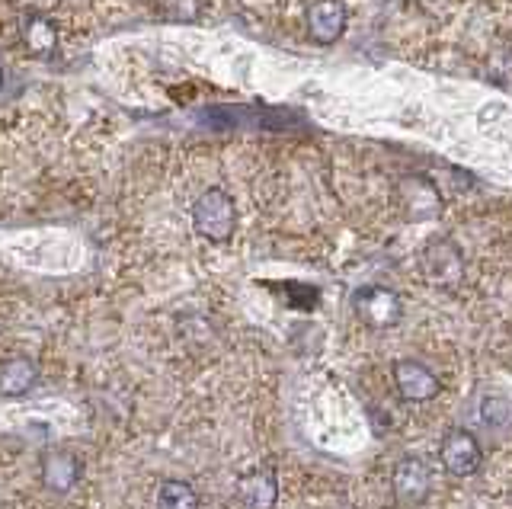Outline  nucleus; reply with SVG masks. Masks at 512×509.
<instances>
[{
  "mask_svg": "<svg viewBox=\"0 0 512 509\" xmlns=\"http://www.w3.org/2000/svg\"><path fill=\"white\" fill-rule=\"evenodd\" d=\"M352 311L356 317L372 330H391L400 324L404 317V301L397 292L384 289V285H362V289L352 295Z\"/></svg>",
  "mask_w": 512,
  "mask_h": 509,
  "instance_id": "obj_2",
  "label": "nucleus"
},
{
  "mask_svg": "<svg viewBox=\"0 0 512 509\" xmlns=\"http://www.w3.org/2000/svg\"><path fill=\"white\" fill-rule=\"evenodd\" d=\"M394 388L410 404H426L442 391L436 372L426 369V365L416 359H400L394 365Z\"/></svg>",
  "mask_w": 512,
  "mask_h": 509,
  "instance_id": "obj_4",
  "label": "nucleus"
},
{
  "mask_svg": "<svg viewBox=\"0 0 512 509\" xmlns=\"http://www.w3.org/2000/svg\"><path fill=\"white\" fill-rule=\"evenodd\" d=\"M480 417L490 426H506L512 423V404L503 401V397H487L484 407H480Z\"/></svg>",
  "mask_w": 512,
  "mask_h": 509,
  "instance_id": "obj_13",
  "label": "nucleus"
},
{
  "mask_svg": "<svg viewBox=\"0 0 512 509\" xmlns=\"http://www.w3.org/2000/svg\"><path fill=\"white\" fill-rule=\"evenodd\" d=\"M80 458L74 452H64V449H55V452H45L42 455V484L52 490V493H68L77 487L80 481Z\"/></svg>",
  "mask_w": 512,
  "mask_h": 509,
  "instance_id": "obj_8",
  "label": "nucleus"
},
{
  "mask_svg": "<svg viewBox=\"0 0 512 509\" xmlns=\"http://www.w3.org/2000/svg\"><path fill=\"white\" fill-rule=\"evenodd\" d=\"M23 39L29 42V49L36 55H45L58 45V29L52 26V20H45V17H26L23 20Z\"/></svg>",
  "mask_w": 512,
  "mask_h": 509,
  "instance_id": "obj_11",
  "label": "nucleus"
},
{
  "mask_svg": "<svg viewBox=\"0 0 512 509\" xmlns=\"http://www.w3.org/2000/svg\"><path fill=\"white\" fill-rule=\"evenodd\" d=\"M192 228H196L205 241L212 244H224L234 237V228H237V205L234 199L224 193V189L212 186L205 189V193L192 202Z\"/></svg>",
  "mask_w": 512,
  "mask_h": 509,
  "instance_id": "obj_1",
  "label": "nucleus"
},
{
  "mask_svg": "<svg viewBox=\"0 0 512 509\" xmlns=\"http://www.w3.org/2000/svg\"><path fill=\"white\" fill-rule=\"evenodd\" d=\"M480 458H484V452H480V442L468 433V429H455V433H448L442 439V445H439L442 468L448 474H455V477L477 474Z\"/></svg>",
  "mask_w": 512,
  "mask_h": 509,
  "instance_id": "obj_5",
  "label": "nucleus"
},
{
  "mask_svg": "<svg viewBox=\"0 0 512 509\" xmlns=\"http://www.w3.org/2000/svg\"><path fill=\"white\" fill-rule=\"evenodd\" d=\"M157 509H199V493L186 481H164L157 490Z\"/></svg>",
  "mask_w": 512,
  "mask_h": 509,
  "instance_id": "obj_12",
  "label": "nucleus"
},
{
  "mask_svg": "<svg viewBox=\"0 0 512 509\" xmlns=\"http://www.w3.org/2000/svg\"><path fill=\"white\" fill-rule=\"evenodd\" d=\"M429 487H432V468L423 458L407 455L394 468V497L404 506H420L429 497Z\"/></svg>",
  "mask_w": 512,
  "mask_h": 509,
  "instance_id": "obj_6",
  "label": "nucleus"
},
{
  "mask_svg": "<svg viewBox=\"0 0 512 509\" xmlns=\"http://www.w3.org/2000/svg\"><path fill=\"white\" fill-rule=\"evenodd\" d=\"M39 378L36 362L26 356H13L0 365V394L4 397H23L26 391H32Z\"/></svg>",
  "mask_w": 512,
  "mask_h": 509,
  "instance_id": "obj_10",
  "label": "nucleus"
},
{
  "mask_svg": "<svg viewBox=\"0 0 512 509\" xmlns=\"http://www.w3.org/2000/svg\"><path fill=\"white\" fill-rule=\"evenodd\" d=\"M346 7L340 0H314L304 13V23H308V36L320 45H330L346 33Z\"/></svg>",
  "mask_w": 512,
  "mask_h": 509,
  "instance_id": "obj_7",
  "label": "nucleus"
},
{
  "mask_svg": "<svg viewBox=\"0 0 512 509\" xmlns=\"http://www.w3.org/2000/svg\"><path fill=\"white\" fill-rule=\"evenodd\" d=\"M420 266H423L426 282L436 285V289H455L464 279V257L458 244L448 241V237H436V241L426 244Z\"/></svg>",
  "mask_w": 512,
  "mask_h": 509,
  "instance_id": "obj_3",
  "label": "nucleus"
},
{
  "mask_svg": "<svg viewBox=\"0 0 512 509\" xmlns=\"http://www.w3.org/2000/svg\"><path fill=\"white\" fill-rule=\"evenodd\" d=\"M237 493H240V503L247 509H272L279 500V481L272 471L260 468V471H250L244 481H240Z\"/></svg>",
  "mask_w": 512,
  "mask_h": 509,
  "instance_id": "obj_9",
  "label": "nucleus"
}]
</instances>
